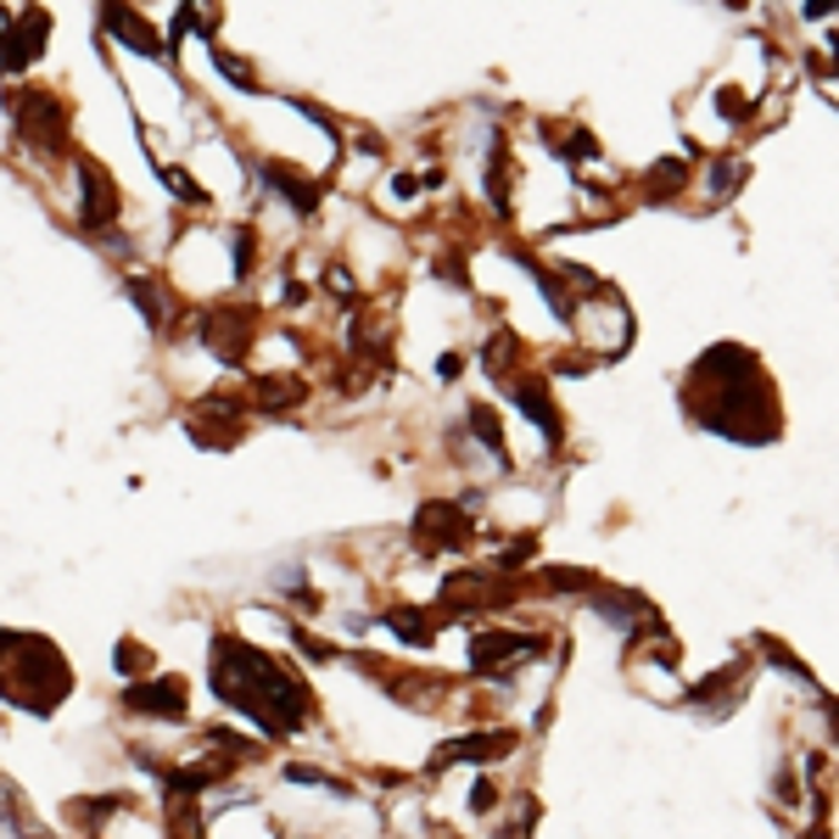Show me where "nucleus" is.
I'll list each match as a JSON object with an SVG mask.
<instances>
[{
  "mask_svg": "<svg viewBox=\"0 0 839 839\" xmlns=\"http://www.w3.org/2000/svg\"><path fill=\"white\" fill-rule=\"evenodd\" d=\"M129 699H134V706H146V711H180V688H174V683H163V688H134Z\"/></svg>",
  "mask_w": 839,
  "mask_h": 839,
  "instance_id": "1",
  "label": "nucleus"
}]
</instances>
